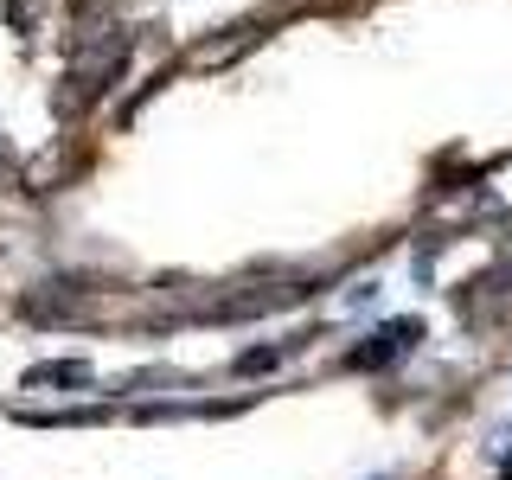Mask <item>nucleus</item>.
Instances as JSON below:
<instances>
[{"label":"nucleus","mask_w":512,"mask_h":480,"mask_svg":"<svg viewBox=\"0 0 512 480\" xmlns=\"http://www.w3.org/2000/svg\"><path fill=\"white\" fill-rule=\"evenodd\" d=\"M423 340V320H391V327H378L365 346H352V372H378V365H391V359H404V352Z\"/></svg>","instance_id":"obj_1"},{"label":"nucleus","mask_w":512,"mask_h":480,"mask_svg":"<svg viewBox=\"0 0 512 480\" xmlns=\"http://www.w3.org/2000/svg\"><path fill=\"white\" fill-rule=\"evenodd\" d=\"M84 378H90V365H77V359H52L26 372V384H84Z\"/></svg>","instance_id":"obj_2"},{"label":"nucleus","mask_w":512,"mask_h":480,"mask_svg":"<svg viewBox=\"0 0 512 480\" xmlns=\"http://www.w3.org/2000/svg\"><path fill=\"white\" fill-rule=\"evenodd\" d=\"M269 365H276V352H269V346H256V352H244V359H237V372H269Z\"/></svg>","instance_id":"obj_3"}]
</instances>
